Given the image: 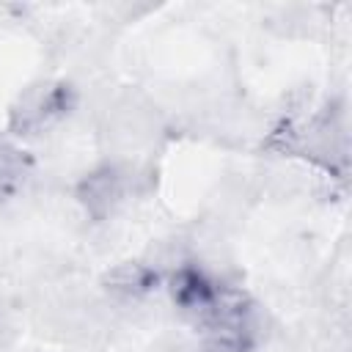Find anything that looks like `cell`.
Returning a JSON list of instances; mask_svg holds the SVG:
<instances>
[{"instance_id":"7a4b0ae2","label":"cell","mask_w":352,"mask_h":352,"mask_svg":"<svg viewBox=\"0 0 352 352\" xmlns=\"http://www.w3.org/2000/svg\"><path fill=\"white\" fill-rule=\"evenodd\" d=\"M126 192V173L118 168H99L80 184V201L94 217H104Z\"/></svg>"},{"instance_id":"6da1fadb","label":"cell","mask_w":352,"mask_h":352,"mask_svg":"<svg viewBox=\"0 0 352 352\" xmlns=\"http://www.w3.org/2000/svg\"><path fill=\"white\" fill-rule=\"evenodd\" d=\"M69 107V91L60 85H36L11 110V129L22 132H36L44 129L52 118H58Z\"/></svg>"},{"instance_id":"3957f363","label":"cell","mask_w":352,"mask_h":352,"mask_svg":"<svg viewBox=\"0 0 352 352\" xmlns=\"http://www.w3.org/2000/svg\"><path fill=\"white\" fill-rule=\"evenodd\" d=\"M104 283L116 300L132 302V300L143 297L157 283V270L151 264H143V261H124L107 272Z\"/></svg>"}]
</instances>
